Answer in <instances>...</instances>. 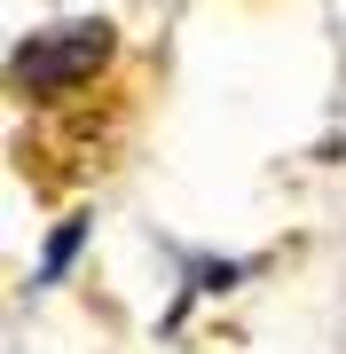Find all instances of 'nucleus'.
<instances>
[{"mask_svg":"<svg viewBox=\"0 0 346 354\" xmlns=\"http://www.w3.org/2000/svg\"><path fill=\"white\" fill-rule=\"evenodd\" d=\"M103 55H110V24H64V32H39V39H24V48H16V87L55 95V87H71V79L103 71Z\"/></svg>","mask_w":346,"mask_h":354,"instance_id":"f257e3e1","label":"nucleus"}]
</instances>
